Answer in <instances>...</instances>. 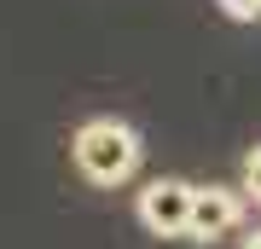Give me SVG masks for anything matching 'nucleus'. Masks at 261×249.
<instances>
[{"label": "nucleus", "mask_w": 261, "mask_h": 249, "mask_svg": "<svg viewBox=\"0 0 261 249\" xmlns=\"http://www.w3.org/2000/svg\"><path fill=\"white\" fill-rule=\"evenodd\" d=\"M70 151H75V168H82L93 185H122L140 168V133L128 128V122H116V116H93V122H82L70 139Z\"/></svg>", "instance_id": "nucleus-1"}, {"label": "nucleus", "mask_w": 261, "mask_h": 249, "mask_svg": "<svg viewBox=\"0 0 261 249\" xmlns=\"http://www.w3.org/2000/svg\"><path fill=\"white\" fill-rule=\"evenodd\" d=\"M192 197H197V185H186V180H151L140 191V226L151 238H186L192 232Z\"/></svg>", "instance_id": "nucleus-2"}, {"label": "nucleus", "mask_w": 261, "mask_h": 249, "mask_svg": "<svg viewBox=\"0 0 261 249\" xmlns=\"http://www.w3.org/2000/svg\"><path fill=\"white\" fill-rule=\"evenodd\" d=\"M238 220H244V197L238 191H226V185H197V197H192V232L186 238L215 243V238H226Z\"/></svg>", "instance_id": "nucleus-3"}, {"label": "nucleus", "mask_w": 261, "mask_h": 249, "mask_svg": "<svg viewBox=\"0 0 261 249\" xmlns=\"http://www.w3.org/2000/svg\"><path fill=\"white\" fill-rule=\"evenodd\" d=\"M244 197H255V203H261V145L244 157Z\"/></svg>", "instance_id": "nucleus-4"}, {"label": "nucleus", "mask_w": 261, "mask_h": 249, "mask_svg": "<svg viewBox=\"0 0 261 249\" xmlns=\"http://www.w3.org/2000/svg\"><path fill=\"white\" fill-rule=\"evenodd\" d=\"M221 12H226L232 23H255V18H261V0H221Z\"/></svg>", "instance_id": "nucleus-5"}, {"label": "nucleus", "mask_w": 261, "mask_h": 249, "mask_svg": "<svg viewBox=\"0 0 261 249\" xmlns=\"http://www.w3.org/2000/svg\"><path fill=\"white\" fill-rule=\"evenodd\" d=\"M244 249H261V226H255V232H250V238H244Z\"/></svg>", "instance_id": "nucleus-6"}]
</instances>
